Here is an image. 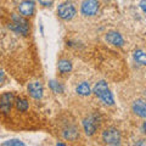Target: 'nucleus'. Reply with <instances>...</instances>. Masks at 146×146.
Listing matches in <instances>:
<instances>
[{"mask_svg":"<svg viewBox=\"0 0 146 146\" xmlns=\"http://www.w3.org/2000/svg\"><path fill=\"white\" fill-rule=\"evenodd\" d=\"M94 93L95 95L101 100V101L105 104V105H108V106H112L115 104V100H113V95L112 93L110 91L108 86H107V83L106 82H99V83L95 84L94 86Z\"/></svg>","mask_w":146,"mask_h":146,"instance_id":"obj_1","label":"nucleus"},{"mask_svg":"<svg viewBox=\"0 0 146 146\" xmlns=\"http://www.w3.org/2000/svg\"><path fill=\"white\" fill-rule=\"evenodd\" d=\"M140 5H141V7H143V10L145 11V0H141V4H140Z\"/></svg>","mask_w":146,"mask_h":146,"instance_id":"obj_20","label":"nucleus"},{"mask_svg":"<svg viewBox=\"0 0 146 146\" xmlns=\"http://www.w3.org/2000/svg\"><path fill=\"white\" fill-rule=\"evenodd\" d=\"M3 145H16V146H22V145H25L23 143H22V141H20V140H16V139H13V140H9V141H5V143H4Z\"/></svg>","mask_w":146,"mask_h":146,"instance_id":"obj_17","label":"nucleus"},{"mask_svg":"<svg viewBox=\"0 0 146 146\" xmlns=\"http://www.w3.org/2000/svg\"><path fill=\"white\" fill-rule=\"evenodd\" d=\"M58 71L61 74H67L72 71V63L68 60H61L58 62Z\"/></svg>","mask_w":146,"mask_h":146,"instance_id":"obj_12","label":"nucleus"},{"mask_svg":"<svg viewBox=\"0 0 146 146\" xmlns=\"http://www.w3.org/2000/svg\"><path fill=\"white\" fill-rule=\"evenodd\" d=\"M39 4L43 6H51L52 0H39Z\"/></svg>","mask_w":146,"mask_h":146,"instance_id":"obj_18","label":"nucleus"},{"mask_svg":"<svg viewBox=\"0 0 146 146\" xmlns=\"http://www.w3.org/2000/svg\"><path fill=\"white\" fill-rule=\"evenodd\" d=\"M50 85H51V88H52V90L54 91H56V93H60V91H62V86L58 84V83H56V82H50Z\"/></svg>","mask_w":146,"mask_h":146,"instance_id":"obj_16","label":"nucleus"},{"mask_svg":"<svg viewBox=\"0 0 146 146\" xmlns=\"http://www.w3.org/2000/svg\"><path fill=\"white\" fill-rule=\"evenodd\" d=\"M83 127H84V131L88 136H91L95 134V131L99 128V118L96 115L89 116L88 118H85L83 121Z\"/></svg>","mask_w":146,"mask_h":146,"instance_id":"obj_5","label":"nucleus"},{"mask_svg":"<svg viewBox=\"0 0 146 146\" xmlns=\"http://www.w3.org/2000/svg\"><path fill=\"white\" fill-rule=\"evenodd\" d=\"M134 60L140 63V65H146V56H145V52L144 50H136L134 52Z\"/></svg>","mask_w":146,"mask_h":146,"instance_id":"obj_15","label":"nucleus"},{"mask_svg":"<svg viewBox=\"0 0 146 146\" xmlns=\"http://www.w3.org/2000/svg\"><path fill=\"white\" fill-rule=\"evenodd\" d=\"M106 40H107V43L116 45V46H122V45L124 44V40H123L122 35L115 31H111L106 34Z\"/></svg>","mask_w":146,"mask_h":146,"instance_id":"obj_10","label":"nucleus"},{"mask_svg":"<svg viewBox=\"0 0 146 146\" xmlns=\"http://www.w3.org/2000/svg\"><path fill=\"white\" fill-rule=\"evenodd\" d=\"M57 15L60 16V18H62V20L68 21L74 17L76 7L73 6L71 3H62L61 5H58V7H57Z\"/></svg>","mask_w":146,"mask_h":146,"instance_id":"obj_4","label":"nucleus"},{"mask_svg":"<svg viewBox=\"0 0 146 146\" xmlns=\"http://www.w3.org/2000/svg\"><path fill=\"white\" fill-rule=\"evenodd\" d=\"M80 11L84 16H94L99 11V1L98 0H84L82 4Z\"/></svg>","mask_w":146,"mask_h":146,"instance_id":"obj_6","label":"nucleus"},{"mask_svg":"<svg viewBox=\"0 0 146 146\" xmlns=\"http://www.w3.org/2000/svg\"><path fill=\"white\" fill-rule=\"evenodd\" d=\"M43 93H44V88L40 82H33V83H31L28 85V94L33 99H35V100L42 99Z\"/></svg>","mask_w":146,"mask_h":146,"instance_id":"obj_8","label":"nucleus"},{"mask_svg":"<svg viewBox=\"0 0 146 146\" xmlns=\"http://www.w3.org/2000/svg\"><path fill=\"white\" fill-rule=\"evenodd\" d=\"M133 111L136 116H139L141 118L146 117V106H145V101L144 100H136L133 104Z\"/></svg>","mask_w":146,"mask_h":146,"instance_id":"obj_11","label":"nucleus"},{"mask_svg":"<svg viewBox=\"0 0 146 146\" xmlns=\"http://www.w3.org/2000/svg\"><path fill=\"white\" fill-rule=\"evenodd\" d=\"M102 141L107 145H119L121 133L115 127H108L102 131Z\"/></svg>","mask_w":146,"mask_h":146,"instance_id":"obj_2","label":"nucleus"},{"mask_svg":"<svg viewBox=\"0 0 146 146\" xmlns=\"http://www.w3.org/2000/svg\"><path fill=\"white\" fill-rule=\"evenodd\" d=\"M15 104V95L13 93H4L0 96V112L3 115H9Z\"/></svg>","mask_w":146,"mask_h":146,"instance_id":"obj_3","label":"nucleus"},{"mask_svg":"<svg viewBox=\"0 0 146 146\" xmlns=\"http://www.w3.org/2000/svg\"><path fill=\"white\" fill-rule=\"evenodd\" d=\"M4 79H5V76H4V73L0 71V84H1L3 82H4Z\"/></svg>","mask_w":146,"mask_h":146,"instance_id":"obj_19","label":"nucleus"},{"mask_svg":"<svg viewBox=\"0 0 146 146\" xmlns=\"http://www.w3.org/2000/svg\"><path fill=\"white\" fill-rule=\"evenodd\" d=\"M34 9L35 5L33 0H23L18 6V11L22 16H32L34 13Z\"/></svg>","mask_w":146,"mask_h":146,"instance_id":"obj_9","label":"nucleus"},{"mask_svg":"<svg viewBox=\"0 0 146 146\" xmlns=\"http://www.w3.org/2000/svg\"><path fill=\"white\" fill-rule=\"evenodd\" d=\"M62 136L66 140L76 141L79 138V129L73 124V123H68V124H66V127L62 129Z\"/></svg>","mask_w":146,"mask_h":146,"instance_id":"obj_7","label":"nucleus"},{"mask_svg":"<svg viewBox=\"0 0 146 146\" xmlns=\"http://www.w3.org/2000/svg\"><path fill=\"white\" fill-rule=\"evenodd\" d=\"M15 104H16V108L17 111L20 112H27L28 110V101L23 98H18L17 100H15Z\"/></svg>","mask_w":146,"mask_h":146,"instance_id":"obj_13","label":"nucleus"},{"mask_svg":"<svg viewBox=\"0 0 146 146\" xmlns=\"http://www.w3.org/2000/svg\"><path fill=\"white\" fill-rule=\"evenodd\" d=\"M77 93L79 95H83V96H86V95L90 94V86H89V83L86 82H83L80 83L78 86H77Z\"/></svg>","mask_w":146,"mask_h":146,"instance_id":"obj_14","label":"nucleus"}]
</instances>
